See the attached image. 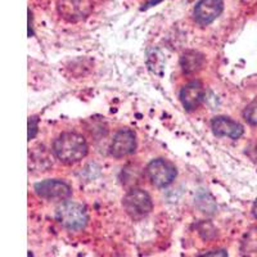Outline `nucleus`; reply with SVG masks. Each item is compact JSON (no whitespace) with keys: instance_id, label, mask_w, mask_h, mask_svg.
<instances>
[{"instance_id":"1","label":"nucleus","mask_w":257,"mask_h":257,"mask_svg":"<svg viewBox=\"0 0 257 257\" xmlns=\"http://www.w3.org/2000/svg\"><path fill=\"white\" fill-rule=\"evenodd\" d=\"M88 152V142L79 133H62L53 143V153L64 165L77 164L86 157Z\"/></svg>"},{"instance_id":"2","label":"nucleus","mask_w":257,"mask_h":257,"mask_svg":"<svg viewBox=\"0 0 257 257\" xmlns=\"http://www.w3.org/2000/svg\"><path fill=\"white\" fill-rule=\"evenodd\" d=\"M56 219L64 229L80 231L86 228L89 221L86 208L75 201H63L56 208Z\"/></svg>"},{"instance_id":"3","label":"nucleus","mask_w":257,"mask_h":257,"mask_svg":"<svg viewBox=\"0 0 257 257\" xmlns=\"http://www.w3.org/2000/svg\"><path fill=\"white\" fill-rule=\"evenodd\" d=\"M123 210L133 219H142L152 212V197L142 188H132L122 198Z\"/></svg>"},{"instance_id":"4","label":"nucleus","mask_w":257,"mask_h":257,"mask_svg":"<svg viewBox=\"0 0 257 257\" xmlns=\"http://www.w3.org/2000/svg\"><path fill=\"white\" fill-rule=\"evenodd\" d=\"M149 181L157 188L169 187L176 179L178 171L173 162L165 158H156L148 164L146 169Z\"/></svg>"},{"instance_id":"5","label":"nucleus","mask_w":257,"mask_h":257,"mask_svg":"<svg viewBox=\"0 0 257 257\" xmlns=\"http://www.w3.org/2000/svg\"><path fill=\"white\" fill-rule=\"evenodd\" d=\"M36 196L45 201L63 202L70 199L72 196V188L68 183L61 179H47L43 180L34 187Z\"/></svg>"},{"instance_id":"6","label":"nucleus","mask_w":257,"mask_h":257,"mask_svg":"<svg viewBox=\"0 0 257 257\" xmlns=\"http://www.w3.org/2000/svg\"><path fill=\"white\" fill-rule=\"evenodd\" d=\"M93 9V0H58L57 2L58 15L71 24L86 20L91 15Z\"/></svg>"},{"instance_id":"7","label":"nucleus","mask_w":257,"mask_h":257,"mask_svg":"<svg viewBox=\"0 0 257 257\" xmlns=\"http://www.w3.org/2000/svg\"><path fill=\"white\" fill-rule=\"evenodd\" d=\"M137 135L130 128H120L113 135L109 146V153L114 158H123L137 151Z\"/></svg>"},{"instance_id":"8","label":"nucleus","mask_w":257,"mask_h":257,"mask_svg":"<svg viewBox=\"0 0 257 257\" xmlns=\"http://www.w3.org/2000/svg\"><path fill=\"white\" fill-rule=\"evenodd\" d=\"M224 0H199L194 7L193 17L199 26H208L221 16Z\"/></svg>"},{"instance_id":"9","label":"nucleus","mask_w":257,"mask_h":257,"mask_svg":"<svg viewBox=\"0 0 257 257\" xmlns=\"http://www.w3.org/2000/svg\"><path fill=\"white\" fill-rule=\"evenodd\" d=\"M180 102L187 111H194L205 100V86L199 80L185 84L180 90Z\"/></svg>"},{"instance_id":"10","label":"nucleus","mask_w":257,"mask_h":257,"mask_svg":"<svg viewBox=\"0 0 257 257\" xmlns=\"http://www.w3.org/2000/svg\"><path fill=\"white\" fill-rule=\"evenodd\" d=\"M211 128L213 134L220 138H230L237 141L244 134V127L238 121L226 116H216L211 120Z\"/></svg>"},{"instance_id":"11","label":"nucleus","mask_w":257,"mask_h":257,"mask_svg":"<svg viewBox=\"0 0 257 257\" xmlns=\"http://www.w3.org/2000/svg\"><path fill=\"white\" fill-rule=\"evenodd\" d=\"M206 58L202 53L196 50H187L180 57V67L187 75H194L203 68Z\"/></svg>"},{"instance_id":"12","label":"nucleus","mask_w":257,"mask_h":257,"mask_svg":"<svg viewBox=\"0 0 257 257\" xmlns=\"http://www.w3.org/2000/svg\"><path fill=\"white\" fill-rule=\"evenodd\" d=\"M243 257H257V226L245 233L240 247Z\"/></svg>"},{"instance_id":"13","label":"nucleus","mask_w":257,"mask_h":257,"mask_svg":"<svg viewBox=\"0 0 257 257\" xmlns=\"http://www.w3.org/2000/svg\"><path fill=\"white\" fill-rule=\"evenodd\" d=\"M243 118H244L249 125L257 126V98H254L249 104L243 111Z\"/></svg>"},{"instance_id":"14","label":"nucleus","mask_w":257,"mask_h":257,"mask_svg":"<svg viewBox=\"0 0 257 257\" xmlns=\"http://www.w3.org/2000/svg\"><path fill=\"white\" fill-rule=\"evenodd\" d=\"M39 118L36 116H32L29 118V141L34 139L38 134Z\"/></svg>"},{"instance_id":"15","label":"nucleus","mask_w":257,"mask_h":257,"mask_svg":"<svg viewBox=\"0 0 257 257\" xmlns=\"http://www.w3.org/2000/svg\"><path fill=\"white\" fill-rule=\"evenodd\" d=\"M198 257H228V252L225 249H213V251L199 254Z\"/></svg>"},{"instance_id":"16","label":"nucleus","mask_w":257,"mask_h":257,"mask_svg":"<svg viewBox=\"0 0 257 257\" xmlns=\"http://www.w3.org/2000/svg\"><path fill=\"white\" fill-rule=\"evenodd\" d=\"M162 2H164V0H148V2L142 7V11H147V9L152 8V7L157 6V4L162 3Z\"/></svg>"},{"instance_id":"17","label":"nucleus","mask_w":257,"mask_h":257,"mask_svg":"<svg viewBox=\"0 0 257 257\" xmlns=\"http://www.w3.org/2000/svg\"><path fill=\"white\" fill-rule=\"evenodd\" d=\"M34 35V31H32V13L31 11H29V36Z\"/></svg>"},{"instance_id":"18","label":"nucleus","mask_w":257,"mask_h":257,"mask_svg":"<svg viewBox=\"0 0 257 257\" xmlns=\"http://www.w3.org/2000/svg\"><path fill=\"white\" fill-rule=\"evenodd\" d=\"M252 215H253L254 219L257 220V201H254L253 206H252Z\"/></svg>"}]
</instances>
